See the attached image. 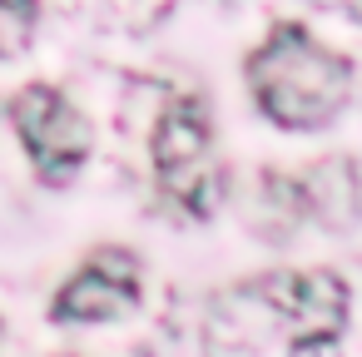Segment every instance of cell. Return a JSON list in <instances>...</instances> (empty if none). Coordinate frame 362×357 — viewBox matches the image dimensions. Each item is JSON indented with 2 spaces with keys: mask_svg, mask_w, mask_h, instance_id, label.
Wrapping results in <instances>:
<instances>
[{
  "mask_svg": "<svg viewBox=\"0 0 362 357\" xmlns=\"http://www.w3.org/2000/svg\"><path fill=\"white\" fill-rule=\"evenodd\" d=\"M248 80L278 129H322L352 100V65L322 50L303 25H273L248 55Z\"/></svg>",
  "mask_w": 362,
  "mask_h": 357,
  "instance_id": "1",
  "label": "cell"
},
{
  "mask_svg": "<svg viewBox=\"0 0 362 357\" xmlns=\"http://www.w3.org/2000/svg\"><path fill=\"white\" fill-rule=\"evenodd\" d=\"M11 119H16L35 169L55 184H65L80 169V159L90 154V124L55 85H25L11 100Z\"/></svg>",
  "mask_w": 362,
  "mask_h": 357,
  "instance_id": "2",
  "label": "cell"
},
{
  "mask_svg": "<svg viewBox=\"0 0 362 357\" xmlns=\"http://www.w3.org/2000/svg\"><path fill=\"white\" fill-rule=\"evenodd\" d=\"M134 303H139V263L119 248H105L55 293L50 317L65 327L70 322H110Z\"/></svg>",
  "mask_w": 362,
  "mask_h": 357,
  "instance_id": "3",
  "label": "cell"
},
{
  "mask_svg": "<svg viewBox=\"0 0 362 357\" xmlns=\"http://www.w3.org/2000/svg\"><path fill=\"white\" fill-rule=\"evenodd\" d=\"M347 283L332 268H313V273H293V293H288V317H283V342L293 352H322L342 337L347 327Z\"/></svg>",
  "mask_w": 362,
  "mask_h": 357,
  "instance_id": "4",
  "label": "cell"
},
{
  "mask_svg": "<svg viewBox=\"0 0 362 357\" xmlns=\"http://www.w3.org/2000/svg\"><path fill=\"white\" fill-rule=\"evenodd\" d=\"M209 139H214V129H209V110H204L199 100H174V105L159 115L154 139H149V149H154V169L209 154Z\"/></svg>",
  "mask_w": 362,
  "mask_h": 357,
  "instance_id": "5",
  "label": "cell"
},
{
  "mask_svg": "<svg viewBox=\"0 0 362 357\" xmlns=\"http://www.w3.org/2000/svg\"><path fill=\"white\" fill-rule=\"evenodd\" d=\"M303 189V213H317L332 228H347L357 218V169L352 159H322L308 179H298Z\"/></svg>",
  "mask_w": 362,
  "mask_h": 357,
  "instance_id": "6",
  "label": "cell"
},
{
  "mask_svg": "<svg viewBox=\"0 0 362 357\" xmlns=\"http://www.w3.org/2000/svg\"><path fill=\"white\" fill-rule=\"evenodd\" d=\"M159 189H164L174 204H184L194 218H209L214 204H218V169L209 164V154L184 159V164H164V169H159Z\"/></svg>",
  "mask_w": 362,
  "mask_h": 357,
  "instance_id": "7",
  "label": "cell"
},
{
  "mask_svg": "<svg viewBox=\"0 0 362 357\" xmlns=\"http://www.w3.org/2000/svg\"><path fill=\"white\" fill-rule=\"evenodd\" d=\"M40 0H0V55H21L30 45Z\"/></svg>",
  "mask_w": 362,
  "mask_h": 357,
  "instance_id": "8",
  "label": "cell"
}]
</instances>
